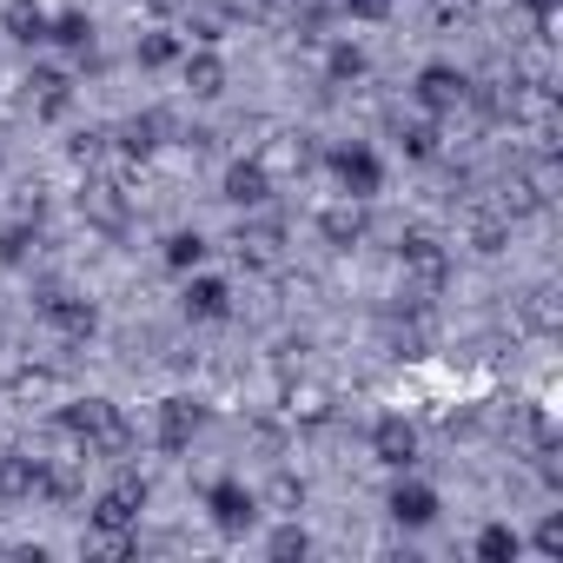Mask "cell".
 Wrapping results in <instances>:
<instances>
[{"instance_id": "obj_16", "label": "cell", "mask_w": 563, "mask_h": 563, "mask_svg": "<svg viewBox=\"0 0 563 563\" xmlns=\"http://www.w3.org/2000/svg\"><path fill=\"white\" fill-rule=\"evenodd\" d=\"M47 464L41 457H0V497H41Z\"/></svg>"}, {"instance_id": "obj_20", "label": "cell", "mask_w": 563, "mask_h": 563, "mask_svg": "<svg viewBox=\"0 0 563 563\" xmlns=\"http://www.w3.org/2000/svg\"><path fill=\"white\" fill-rule=\"evenodd\" d=\"M517 550H523V537H517L510 523H484V530H477V556H484V563H517Z\"/></svg>"}, {"instance_id": "obj_17", "label": "cell", "mask_w": 563, "mask_h": 563, "mask_svg": "<svg viewBox=\"0 0 563 563\" xmlns=\"http://www.w3.org/2000/svg\"><path fill=\"white\" fill-rule=\"evenodd\" d=\"M47 41L67 47V54H93V21L74 8V14H47Z\"/></svg>"}, {"instance_id": "obj_12", "label": "cell", "mask_w": 563, "mask_h": 563, "mask_svg": "<svg viewBox=\"0 0 563 563\" xmlns=\"http://www.w3.org/2000/svg\"><path fill=\"white\" fill-rule=\"evenodd\" d=\"M385 510H391V523H405V530H424V523L438 517V490H431V484H398Z\"/></svg>"}, {"instance_id": "obj_10", "label": "cell", "mask_w": 563, "mask_h": 563, "mask_svg": "<svg viewBox=\"0 0 563 563\" xmlns=\"http://www.w3.org/2000/svg\"><path fill=\"white\" fill-rule=\"evenodd\" d=\"M179 306H186V319H199V325H219V319L232 312V286H225V278H186Z\"/></svg>"}, {"instance_id": "obj_1", "label": "cell", "mask_w": 563, "mask_h": 563, "mask_svg": "<svg viewBox=\"0 0 563 563\" xmlns=\"http://www.w3.org/2000/svg\"><path fill=\"white\" fill-rule=\"evenodd\" d=\"M60 431L67 438H80V457H126L133 451V424L107 405V398H74L67 411H60Z\"/></svg>"}, {"instance_id": "obj_31", "label": "cell", "mask_w": 563, "mask_h": 563, "mask_svg": "<svg viewBox=\"0 0 563 563\" xmlns=\"http://www.w3.org/2000/svg\"><path fill=\"white\" fill-rule=\"evenodd\" d=\"M153 14H192V0H146Z\"/></svg>"}, {"instance_id": "obj_14", "label": "cell", "mask_w": 563, "mask_h": 563, "mask_svg": "<svg viewBox=\"0 0 563 563\" xmlns=\"http://www.w3.org/2000/svg\"><path fill=\"white\" fill-rule=\"evenodd\" d=\"M27 87H34V113H41V120H60V113L74 107V80H67V74H54V67H34V80H27Z\"/></svg>"}, {"instance_id": "obj_19", "label": "cell", "mask_w": 563, "mask_h": 563, "mask_svg": "<svg viewBox=\"0 0 563 563\" xmlns=\"http://www.w3.org/2000/svg\"><path fill=\"white\" fill-rule=\"evenodd\" d=\"M159 133H166V120H159V113H140V120H126V126H120V153L146 159V153L159 146Z\"/></svg>"}, {"instance_id": "obj_30", "label": "cell", "mask_w": 563, "mask_h": 563, "mask_svg": "<svg viewBox=\"0 0 563 563\" xmlns=\"http://www.w3.org/2000/svg\"><path fill=\"white\" fill-rule=\"evenodd\" d=\"M272 504H286V510H292V504H306V484H292V477H278V484H272Z\"/></svg>"}, {"instance_id": "obj_22", "label": "cell", "mask_w": 563, "mask_h": 563, "mask_svg": "<svg viewBox=\"0 0 563 563\" xmlns=\"http://www.w3.org/2000/svg\"><path fill=\"white\" fill-rule=\"evenodd\" d=\"M8 34H14L21 47H41V41H47V14L34 8V0H14V8H8Z\"/></svg>"}, {"instance_id": "obj_3", "label": "cell", "mask_w": 563, "mask_h": 563, "mask_svg": "<svg viewBox=\"0 0 563 563\" xmlns=\"http://www.w3.org/2000/svg\"><path fill=\"white\" fill-rule=\"evenodd\" d=\"M332 173H339V186H345V199H372L378 186H385V159L372 153V146H339L332 153Z\"/></svg>"}, {"instance_id": "obj_29", "label": "cell", "mask_w": 563, "mask_h": 563, "mask_svg": "<svg viewBox=\"0 0 563 563\" xmlns=\"http://www.w3.org/2000/svg\"><path fill=\"white\" fill-rule=\"evenodd\" d=\"M345 14H352V21H385L391 0H345Z\"/></svg>"}, {"instance_id": "obj_9", "label": "cell", "mask_w": 563, "mask_h": 563, "mask_svg": "<svg viewBox=\"0 0 563 563\" xmlns=\"http://www.w3.org/2000/svg\"><path fill=\"white\" fill-rule=\"evenodd\" d=\"M372 457H378L385 471H411V464H418V431H411L405 418H378V424H372Z\"/></svg>"}, {"instance_id": "obj_24", "label": "cell", "mask_w": 563, "mask_h": 563, "mask_svg": "<svg viewBox=\"0 0 563 563\" xmlns=\"http://www.w3.org/2000/svg\"><path fill=\"white\" fill-rule=\"evenodd\" d=\"M325 74H332V87H345V80H365V54H358L352 41H339V47L325 54Z\"/></svg>"}, {"instance_id": "obj_27", "label": "cell", "mask_w": 563, "mask_h": 563, "mask_svg": "<svg viewBox=\"0 0 563 563\" xmlns=\"http://www.w3.org/2000/svg\"><path fill=\"white\" fill-rule=\"evenodd\" d=\"M471 239H477V252H504V219H477Z\"/></svg>"}, {"instance_id": "obj_11", "label": "cell", "mask_w": 563, "mask_h": 563, "mask_svg": "<svg viewBox=\"0 0 563 563\" xmlns=\"http://www.w3.org/2000/svg\"><path fill=\"white\" fill-rule=\"evenodd\" d=\"M398 258H405V272L418 278V286H444V272H451L444 245H438V239H424V232H411V239L398 245Z\"/></svg>"}, {"instance_id": "obj_25", "label": "cell", "mask_w": 563, "mask_h": 563, "mask_svg": "<svg viewBox=\"0 0 563 563\" xmlns=\"http://www.w3.org/2000/svg\"><path fill=\"white\" fill-rule=\"evenodd\" d=\"M398 146H405L411 159H438V126H431V120H411V126H398Z\"/></svg>"}, {"instance_id": "obj_23", "label": "cell", "mask_w": 563, "mask_h": 563, "mask_svg": "<svg viewBox=\"0 0 563 563\" xmlns=\"http://www.w3.org/2000/svg\"><path fill=\"white\" fill-rule=\"evenodd\" d=\"M206 252H212V245H206V239H199V232H173V239H166V252H159V258H166V265H173V272H199V265H206Z\"/></svg>"}, {"instance_id": "obj_18", "label": "cell", "mask_w": 563, "mask_h": 563, "mask_svg": "<svg viewBox=\"0 0 563 563\" xmlns=\"http://www.w3.org/2000/svg\"><path fill=\"white\" fill-rule=\"evenodd\" d=\"M133 60H140V67H173V60H186V47H179V34H166V27H153V34H140V47H133Z\"/></svg>"}, {"instance_id": "obj_32", "label": "cell", "mask_w": 563, "mask_h": 563, "mask_svg": "<svg viewBox=\"0 0 563 563\" xmlns=\"http://www.w3.org/2000/svg\"><path fill=\"white\" fill-rule=\"evenodd\" d=\"M530 14H537V21H550V14H556V0H530Z\"/></svg>"}, {"instance_id": "obj_2", "label": "cell", "mask_w": 563, "mask_h": 563, "mask_svg": "<svg viewBox=\"0 0 563 563\" xmlns=\"http://www.w3.org/2000/svg\"><path fill=\"white\" fill-rule=\"evenodd\" d=\"M206 517H212V530L245 537V530L258 523V490H245L239 477H219V484L206 490Z\"/></svg>"}, {"instance_id": "obj_21", "label": "cell", "mask_w": 563, "mask_h": 563, "mask_svg": "<svg viewBox=\"0 0 563 563\" xmlns=\"http://www.w3.org/2000/svg\"><path fill=\"white\" fill-rule=\"evenodd\" d=\"M41 252V225H27V219H14L8 232H0V265H27Z\"/></svg>"}, {"instance_id": "obj_5", "label": "cell", "mask_w": 563, "mask_h": 563, "mask_svg": "<svg viewBox=\"0 0 563 563\" xmlns=\"http://www.w3.org/2000/svg\"><path fill=\"white\" fill-rule=\"evenodd\" d=\"M140 510H146V484L140 477H120L113 490L93 497V530H133Z\"/></svg>"}, {"instance_id": "obj_28", "label": "cell", "mask_w": 563, "mask_h": 563, "mask_svg": "<svg viewBox=\"0 0 563 563\" xmlns=\"http://www.w3.org/2000/svg\"><path fill=\"white\" fill-rule=\"evenodd\" d=\"M537 550H543V556H563V517H543V523H537Z\"/></svg>"}, {"instance_id": "obj_6", "label": "cell", "mask_w": 563, "mask_h": 563, "mask_svg": "<svg viewBox=\"0 0 563 563\" xmlns=\"http://www.w3.org/2000/svg\"><path fill=\"white\" fill-rule=\"evenodd\" d=\"M219 199H225V206H239V212L265 206V199H272V173H265V159H232V166H225Z\"/></svg>"}, {"instance_id": "obj_7", "label": "cell", "mask_w": 563, "mask_h": 563, "mask_svg": "<svg viewBox=\"0 0 563 563\" xmlns=\"http://www.w3.org/2000/svg\"><path fill=\"white\" fill-rule=\"evenodd\" d=\"M41 319H47L54 332H67V339H93V325H100L93 299H80V292H47V299H41Z\"/></svg>"}, {"instance_id": "obj_13", "label": "cell", "mask_w": 563, "mask_h": 563, "mask_svg": "<svg viewBox=\"0 0 563 563\" xmlns=\"http://www.w3.org/2000/svg\"><path fill=\"white\" fill-rule=\"evenodd\" d=\"M186 93H192V100H219V93H225V60H219L212 47L186 54Z\"/></svg>"}, {"instance_id": "obj_4", "label": "cell", "mask_w": 563, "mask_h": 563, "mask_svg": "<svg viewBox=\"0 0 563 563\" xmlns=\"http://www.w3.org/2000/svg\"><path fill=\"white\" fill-rule=\"evenodd\" d=\"M411 93H418V107L438 120V113H457V107L471 100V80H464L457 67H444V60H438V67H424V74H418V87H411Z\"/></svg>"}, {"instance_id": "obj_15", "label": "cell", "mask_w": 563, "mask_h": 563, "mask_svg": "<svg viewBox=\"0 0 563 563\" xmlns=\"http://www.w3.org/2000/svg\"><path fill=\"white\" fill-rule=\"evenodd\" d=\"M319 239H325V245H358V239H365V212H358V199L325 206V212H319Z\"/></svg>"}, {"instance_id": "obj_26", "label": "cell", "mask_w": 563, "mask_h": 563, "mask_svg": "<svg viewBox=\"0 0 563 563\" xmlns=\"http://www.w3.org/2000/svg\"><path fill=\"white\" fill-rule=\"evenodd\" d=\"M312 550V537L299 530V523H286V530H272V556H306Z\"/></svg>"}, {"instance_id": "obj_8", "label": "cell", "mask_w": 563, "mask_h": 563, "mask_svg": "<svg viewBox=\"0 0 563 563\" xmlns=\"http://www.w3.org/2000/svg\"><path fill=\"white\" fill-rule=\"evenodd\" d=\"M199 424H206V411L192 398H166L159 418H153V438H159V451H186L199 438Z\"/></svg>"}]
</instances>
